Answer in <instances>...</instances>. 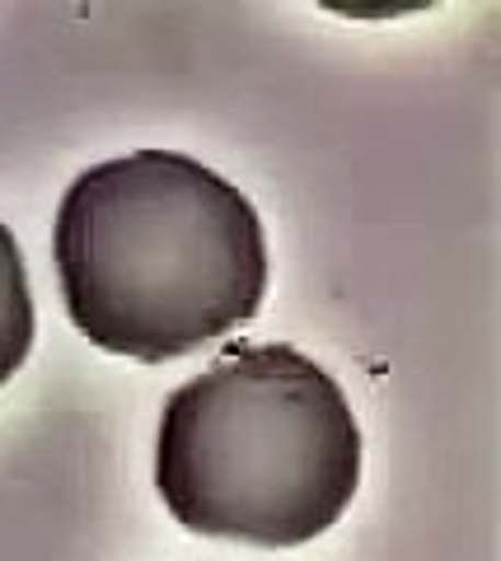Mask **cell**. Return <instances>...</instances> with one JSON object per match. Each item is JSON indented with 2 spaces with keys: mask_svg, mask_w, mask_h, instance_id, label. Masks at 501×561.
<instances>
[{
  "mask_svg": "<svg viewBox=\"0 0 501 561\" xmlns=\"http://www.w3.org/2000/svg\"><path fill=\"white\" fill-rule=\"evenodd\" d=\"M52 257L99 351L164 365L258 319L267 234L253 202L174 150H132L66 187Z\"/></svg>",
  "mask_w": 501,
  "mask_h": 561,
  "instance_id": "cell-1",
  "label": "cell"
},
{
  "mask_svg": "<svg viewBox=\"0 0 501 561\" xmlns=\"http://www.w3.org/2000/svg\"><path fill=\"white\" fill-rule=\"evenodd\" d=\"M155 486L187 534L300 548L361 486V426L338 379L286 342L230 346L169 393Z\"/></svg>",
  "mask_w": 501,
  "mask_h": 561,
  "instance_id": "cell-2",
  "label": "cell"
},
{
  "mask_svg": "<svg viewBox=\"0 0 501 561\" xmlns=\"http://www.w3.org/2000/svg\"><path fill=\"white\" fill-rule=\"evenodd\" d=\"M33 351V290L14 234L0 225V389L20 375Z\"/></svg>",
  "mask_w": 501,
  "mask_h": 561,
  "instance_id": "cell-3",
  "label": "cell"
}]
</instances>
